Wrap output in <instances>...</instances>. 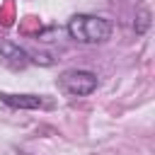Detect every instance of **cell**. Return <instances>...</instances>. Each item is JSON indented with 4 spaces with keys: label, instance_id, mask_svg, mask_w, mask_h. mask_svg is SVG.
<instances>
[{
    "label": "cell",
    "instance_id": "cell-1",
    "mask_svg": "<svg viewBox=\"0 0 155 155\" xmlns=\"http://www.w3.org/2000/svg\"><path fill=\"white\" fill-rule=\"evenodd\" d=\"M65 29L78 44H104L111 36V22L97 15H73Z\"/></svg>",
    "mask_w": 155,
    "mask_h": 155
},
{
    "label": "cell",
    "instance_id": "cell-2",
    "mask_svg": "<svg viewBox=\"0 0 155 155\" xmlns=\"http://www.w3.org/2000/svg\"><path fill=\"white\" fill-rule=\"evenodd\" d=\"M58 87L68 94V97H87L97 90V75L92 70H82V68H70L65 73H61L58 78Z\"/></svg>",
    "mask_w": 155,
    "mask_h": 155
},
{
    "label": "cell",
    "instance_id": "cell-3",
    "mask_svg": "<svg viewBox=\"0 0 155 155\" xmlns=\"http://www.w3.org/2000/svg\"><path fill=\"white\" fill-rule=\"evenodd\" d=\"M0 102L12 107V109H41L51 107L41 94H12V92H0Z\"/></svg>",
    "mask_w": 155,
    "mask_h": 155
},
{
    "label": "cell",
    "instance_id": "cell-4",
    "mask_svg": "<svg viewBox=\"0 0 155 155\" xmlns=\"http://www.w3.org/2000/svg\"><path fill=\"white\" fill-rule=\"evenodd\" d=\"M0 58H5L12 68H24L29 63V53L12 41H0Z\"/></svg>",
    "mask_w": 155,
    "mask_h": 155
},
{
    "label": "cell",
    "instance_id": "cell-5",
    "mask_svg": "<svg viewBox=\"0 0 155 155\" xmlns=\"http://www.w3.org/2000/svg\"><path fill=\"white\" fill-rule=\"evenodd\" d=\"M148 17H150V15H148V12H145V10H143V12H140V15H138V19H140V24H138V27H136V31H138V34H143V31H145V29H148V24H150V19H148Z\"/></svg>",
    "mask_w": 155,
    "mask_h": 155
}]
</instances>
